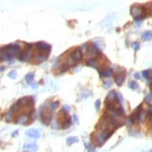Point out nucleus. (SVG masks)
Listing matches in <instances>:
<instances>
[{
  "mask_svg": "<svg viewBox=\"0 0 152 152\" xmlns=\"http://www.w3.org/2000/svg\"><path fill=\"white\" fill-rule=\"evenodd\" d=\"M32 54H33L32 45L26 44V48L19 54V60L21 61V62H28V61L31 59Z\"/></svg>",
  "mask_w": 152,
  "mask_h": 152,
  "instance_id": "7ed1b4c3",
  "label": "nucleus"
},
{
  "mask_svg": "<svg viewBox=\"0 0 152 152\" xmlns=\"http://www.w3.org/2000/svg\"><path fill=\"white\" fill-rule=\"evenodd\" d=\"M81 58H82V52H81V50H80V49H76V50H74L73 51L71 52L67 63L70 66V63H79V61L81 60Z\"/></svg>",
  "mask_w": 152,
  "mask_h": 152,
  "instance_id": "20e7f679",
  "label": "nucleus"
},
{
  "mask_svg": "<svg viewBox=\"0 0 152 152\" xmlns=\"http://www.w3.org/2000/svg\"><path fill=\"white\" fill-rule=\"evenodd\" d=\"M89 152H96V151H95V150L92 149V150H89Z\"/></svg>",
  "mask_w": 152,
  "mask_h": 152,
  "instance_id": "c9c22d12",
  "label": "nucleus"
},
{
  "mask_svg": "<svg viewBox=\"0 0 152 152\" xmlns=\"http://www.w3.org/2000/svg\"><path fill=\"white\" fill-rule=\"evenodd\" d=\"M124 80H125V74H120V75H118V76L116 77L115 81L118 86H121L123 84Z\"/></svg>",
  "mask_w": 152,
  "mask_h": 152,
  "instance_id": "9d476101",
  "label": "nucleus"
},
{
  "mask_svg": "<svg viewBox=\"0 0 152 152\" xmlns=\"http://www.w3.org/2000/svg\"><path fill=\"white\" fill-rule=\"evenodd\" d=\"M100 105H101L100 100H97L96 102H95V108H96L97 110H99V109H100Z\"/></svg>",
  "mask_w": 152,
  "mask_h": 152,
  "instance_id": "bb28decb",
  "label": "nucleus"
},
{
  "mask_svg": "<svg viewBox=\"0 0 152 152\" xmlns=\"http://www.w3.org/2000/svg\"><path fill=\"white\" fill-rule=\"evenodd\" d=\"M4 69H5V67H4V66H1V67H0V72H1V71H3Z\"/></svg>",
  "mask_w": 152,
  "mask_h": 152,
  "instance_id": "473e14b6",
  "label": "nucleus"
},
{
  "mask_svg": "<svg viewBox=\"0 0 152 152\" xmlns=\"http://www.w3.org/2000/svg\"><path fill=\"white\" fill-rule=\"evenodd\" d=\"M69 67H70V66H69L68 63H63V64L61 66L60 71H61V72H66V71L69 69Z\"/></svg>",
  "mask_w": 152,
  "mask_h": 152,
  "instance_id": "a211bd4d",
  "label": "nucleus"
},
{
  "mask_svg": "<svg viewBox=\"0 0 152 152\" xmlns=\"http://www.w3.org/2000/svg\"><path fill=\"white\" fill-rule=\"evenodd\" d=\"M36 59H37V62H38V63H42V62H44V61H46V59H47V55L46 54H44V53H38L37 55V57H36Z\"/></svg>",
  "mask_w": 152,
  "mask_h": 152,
  "instance_id": "2eb2a0df",
  "label": "nucleus"
},
{
  "mask_svg": "<svg viewBox=\"0 0 152 152\" xmlns=\"http://www.w3.org/2000/svg\"><path fill=\"white\" fill-rule=\"evenodd\" d=\"M16 134H18V131H16L14 134H12V136H14V135H16Z\"/></svg>",
  "mask_w": 152,
  "mask_h": 152,
  "instance_id": "72a5a7b5",
  "label": "nucleus"
},
{
  "mask_svg": "<svg viewBox=\"0 0 152 152\" xmlns=\"http://www.w3.org/2000/svg\"><path fill=\"white\" fill-rule=\"evenodd\" d=\"M8 78H10V79H16V77H17V73H16V71H11L8 74Z\"/></svg>",
  "mask_w": 152,
  "mask_h": 152,
  "instance_id": "b1692460",
  "label": "nucleus"
},
{
  "mask_svg": "<svg viewBox=\"0 0 152 152\" xmlns=\"http://www.w3.org/2000/svg\"><path fill=\"white\" fill-rule=\"evenodd\" d=\"M112 83H113L112 80H107V81H105L104 83V86H105V88H109L112 85Z\"/></svg>",
  "mask_w": 152,
  "mask_h": 152,
  "instance_id": "a878e982",
  "label": "nucleus"
},
{
  "mask_svg": "<svg viewBox=\"0 0 152 152\" xmlns=\"http://www.w3.org/2000/svg\"><path fill=\"white\" fill-rule=\"evenodd\" d=\"M150 74H151V71L150 70H145L142 72V76L144 77V78H146V79H149L150 78Z\"/></svg>",
  "mask_w": 152,
  "mask_h": 152,
  "instance_id": "412c9836",
  "label": "nucleus"
},
{
  "mask_svg": "<svg viewBox=\"0 0 152 152\" xmlns=\"http://www.w3.org/2000/svg\"><path fill=\"white\" fill-rule=\"evenodd\" d=\"M72 118L74 120V123H75V124L78 123V121H78V117H77L76 115H73V116H72Z\"/></svg>",
  "mask_w": 152,
  "mask_h": 152,
  "instance_id": "7c9ffc66",
  "label": "nucleus"
},
{
  "mask_svg": "<svg viewBox=\"0 0 152 152\" xmlns=\"http://www.w3.org/2000/svg\"><path fill=\"white\" fill-rule=\"evenodd\" d=\"M14 113L13 111L11 110V109H9V111L8 112V114H7V116H6V121H10L11 118H12V115H13Z\"/></svg>",
  "mask_w": 152,
  "mask_h": 152,
  "instance_id": "4be33fe9",
  "label": "nucleus"
},
{
  "mask_svg": "<svg viewBox=\"0 0 152 152\" xmlns=\"http://www.w3.org/2000/svg\"><path fill=\"white\" fill-rule=\"evenodd\" d=\"M113 75V70L111 68H105L100 71V77L101 78H109Z\"/></svg>",
  "mask_w": 152,
  "mask_h": 152,
  "instance_id": "6e6552de",
  "label": "nucleus"
},
{
  "mask_svg": "<svg viewBox=\"0 0 152 152\" xmlns=\"http://www.w3.org/2000/svg\"><path fill=\"white\" fill-rule=\"evenodd\" d=\"M36 48H37V50H39V51H42V52H47L49 53L50 51V49H51V47H50V45H49L48 43H46V42H43V41H40V42H37V43H36Z\"/></svg>",
  "mask_w": 152,
  "mask_h": 152,
  "instance_id": "423d86ee",
  "label": "nucleus"
},
{
  "mask_svg": "<svg viewBox=\"0 0 152 152\" xmlns=\"http://www.w3.org/2000/svg\"><path fill=\"white\" fill-rule=\"evenodd\" d=\"M28 118H29L28 115H26V114H23V115H21L18 118H17V123L25 124L27 121H28Z\"/></svg>",
  "mask_w": 152,
  "mask_h": 152,
  "instance_id": "f8f14e48",
  "label": "nucleus"
},
{
  "mask_svg": "<svg viewBox=\"0 0 152 152\" xmlns=\"http://www.w3.org/2000/svg\"><path fill=\"white\" fill-rule=\"evenodd\" d=\"M71 123H72V120H71V118H66L63 121L62 129H68L71 126Z\"/></svg>",
  "mask_w": 152,
  "mask_h": 152,
  "instance_id": "ddd939ff",
  "label": "nucleus"
},
{
  "mask_svg": "<svg viewBox=\"0 0 152 152\" xmlns=\"http://www.w3.org/2000/svg\"><path fill=\"white\" fill-rule=\"evenodd\" d=\"M63 111H66V112H68V111H70V106L69 105H63Z\"/></svg>",
  "mask_w": 152,
  "mask_h": 152,
  "instance_id": "c85d7f7f",
  "label": "nucleus"
},
{
  "mask_svg": "<svg viewBox=\"0 0 152 152\" xmlns=\"http://www.w3.org/2000/svg\"><path fill=\"white\" fill-rule=\"evenodd\" d=\"M129 87H130V89L132 90H137L138 89V84L136 83L135 81H131L129 83Z\"/></svg>",
  "mask_w": 152,
  "mask_h": 152,
  "instance_id": "aec40b11",
  "label": "nucleus"
},
{
  "mask_svg": "<svg viewBox=\"0 0 152 152\" xmlns=\"http://www.w3.org/2000/svg\"><path fill=\"white\" fill-rule=\"evenodd\" d=\"M40 115H41V121L45 124V125L50 124L52 117H51V113L50 112L49 108H46L45 106H43V107L41 108Z\"/></svg>",
  "mask_w": 152,
  "mask_h": 152,
  "instance_id": "39448f33",
  "label": "nucleus"
},
{
  "mask_svg": "<svg viewBox=\"0 0 152 152\" xmlns=\"http://www.w3.org/2000/svg\"><path fill=\"white\" fill-rule=\"evenodd\" d=\"M34 77H35L34 73H28L27 74L26 77H25V80H26L27 83L28 84L31 83V82L34 80Z\"/></svg>",
  "mask_w": 152,
  "mask_h": 152,
  "instance_id": "f3484780",
  "label": "nucleus"
},
{
  "mask_svg": "<svg viewBox=\"0 0 152 152\" xmlns=\"http://www.w3.org/2000/svg\"><path fill=\"white\" fill-rule=\"evenodd\" d=\"M142 38H143V40H146V41L150 40L152 38V32H145L143 36H142Z\"/></svg>",
  "mask_w": 152,
  "mask_h": 152,
  "instance_id": "dca6fc26",
  "label": "nucleus"
},
{
  "mask_svg": "<svg viewBox=\"0 0 152 152\" xmlns=\"http://www.w3.org/2000/svg\"><path fill=\"white\" fill-rule=\"evenodd\" d=\"M78 142H79V138L76 136H71L66 139V144L68 145V146H71V145L75 144V143H78Z\"/></svg>",
  "mask_w": 152,
  "mask_h": 152,
  "instance_id": "4468645a",
  "label": "nucleus"
},
{
  "mask_svg": "<svg viewBox=\"0 0 152 152\" xmlns=\"http://www.w3.org/2000/svg\"><path fill=\"white\" fill-rule=\"evenodd\" d=\"M149 88H150V90H151V92H152V82H150V84H149Z\"/></svg>",
  "mask_w": 152,
  "mask_h": 152,
  "instance_id": "f704fd0d",
  "label": "nucleus"
},
{
  "mask_svg": "<svg viewBox=\"0 0 152 152\" xmlns=\"http://www.w3.org/2000/svg\"><path fill=\"white\" fill-rule=\"evenodd\" d=\"M106 100H108V101H118L120 102V100L118 98V93L115 91H112V92H109V94L106 97Z\"/></svg>",
  "mask_w": 152,
  "mask_h": 152,
  "instance_id": "9b49d317",
  "label": "nucleus"
},
{
  "mask_svg": "<svg viewBox=\"0 0 152 152\" xmlns=\"http://www.w3.org/2000/svg\"><path fill=\"white\" fill-rule=\"evenodd\" d=\"M148 152H152V150H149V151H148Z\"/></svg>",
  "mask_w": 152,
  "mask_h": 152,
  "instance_id": "e433bc0d",
  "label": "nucleus"
},
{
  "mask_svg": "<svg viewBox=\"0 0 152 152\" xmlns=\"http://www.w3.org/2000/svg\"><path fill=\"white\" fill-rule=\"evenodd\" d=\"M25 134H26L27 136L29 137H32V138H39L40 134H39V132L37 131V130H35V129H30V130H28V131L25 133Z\"/></svg>",
  "mask_w": 152,
  "mask_h": 152,
  "instance_id": "0eeeda50",
  "label": "nucleus"
},
{
  "mask_svg": "<svg viewBox=\"0 0 152 152\" xmlns=\"http://www.w3.org/2000/svg\"><path fill=\"white\" fill-rule=\"evenodd\" d=\"M134 78H135L136 79H140V75H139L138 73H135V74L134 75Z\"/></svg>",
  "mask_w": 152,
  "mask_h": 152,
  "instance_id": "2f4dec72",
  "label": "nucleus"
},
{
  "mask_svg": "<svg viewBox=\"0 0 152 152\" xmlns=\"http://www.w3.org/2000/svg\"><path fill=\"white\" fill-rule=\"evenodd\" d=\"M132 46H133V48H134V50H138L139 48H140V44H139L138 42H134V43L132 44Z\"/></svg>",
  "mask_w": 152,
  "mask_h": 152,
  "instance_id": "393cba45",
  "label": "nucleus"
},
{
  "mask_svg": "<svg viewBox=\"0 0 152 152\" xmlns=\"http://www.w3.org/2000/svg\"><path fill=\"white\" fill-rule=\"evenodd\" d=\"M58 105H59V103H58L57 101H55V102L51 103V105H50V110H51V111L55 110L56 108L58 107Z\"/></svg>",
  "mask_w": 152,
  "mask_h": 152,
  "instance_id": "5701e85b",
  "label": "nucleus"
},
{
  "mask_svg": "<svg viewBox=\"0 0 152 152\" xmlns=\"http://www.w3.org/2000/svg\"><path fill=\"white\" fill-rule=\"evenodd\" d=\"M24 148H28V149H32L33 151H36L37 150V145H25L24 147Z\"/></svg>",
  "mask_w": 152,
  "mask_h": 152,
  "instance_id": "6ab92c4d",
  "label": "nucleus"
},
{
  "mask_svg": "<svg viewBox=\"0 0 152 152\" xmlns=\"http://www.w3.org/2000/svg\"><path fill=\"white\" fill-rule=\"evenodd\" d=\"M132 124H133V121H131V118H128L127 120H126V125L130 126V125H132Z\"/></svg>",
  "mask_w": 152,
  "mask_h": 152,
  "instance_id": "c756f323",
  "label": "nucleus"
},
{
  "mask_svg": "<svg viewBox=\"0 0 152 152\" xmlns=\"http://www.w3.org/2000/svg\"><path fill=\"white\" fill-rule=\"evenodd\" d=\"M20 52H21L20 47H19L17 44H10L0 49V55H1V58L5 61L12 60L14 58V56L19 55Z\"/></svg>",
  "mask_w": 152,
  "mask_h": 152,
  "instance_id": "f257e3e1",
  "label": "nucleus"
},
{
  "mask_svg": "<svg viewBox=\"0 0 152 152\" xmlns=\"http://www.w3.org/2000/svg\"><path fill=\"white\" fill-rule=\"evenodd\" d=\"M86 66H91V67H93V68L97 69L98 68L99 63H98L96 59H94V58H90V59H88V60L86 61Z\"/></svg>",
  "mask_w": 152,
  "mask_h": 152,
  "instance_id": "1a4fd4ad",
  "label": "nucleus"
},
{
  "mask_svg": "<svg viewBox=\"0 0 152 152\" xmlns=\"http://www.w3.org/2000/svg\"><path fill=\"white\" fill-rule=\"evenodd\" d=\"M151 122H152V121H151Z\"/></svg>",
  "mask_w": 152,
  "mask_h": 152,
  "instance_id": "4c0bfd02",
  "label": "nucleus"
},
{
  "mask_svg": "<svg viewBox=\"0 0 152 152\" xmlns=\"http://www.w3.org/2000/svg\"><path fill=\"white\" fill-rule=\"evenodd\" d=\"M146 101H147V102H151L152 101V93H150V94L146 96Z\"/></svg>",
  "mask_w": 152,
  "mask_h": 152,
  "instance_id": "cd10ccee",
  "label": "nucleus"
},
{
  "mask_svg": "<svg viewBox=\"0 0 152 152\" xmlns=\"http://www.w3.org/2000/svg\"><path fill=\"white\" fill-rule=\"evenodd\" d=\"M131 13L132 15L134 17L135 21H139V20H143L146 17L147 13H146V9L144 7L142 6H134L131 8Z\"/></svg>",
  "mask_w": 152,
  "mask_h": 152,
  "instance_id": "f03ea898",
  "label": "nucleus"
}]
</instances>
